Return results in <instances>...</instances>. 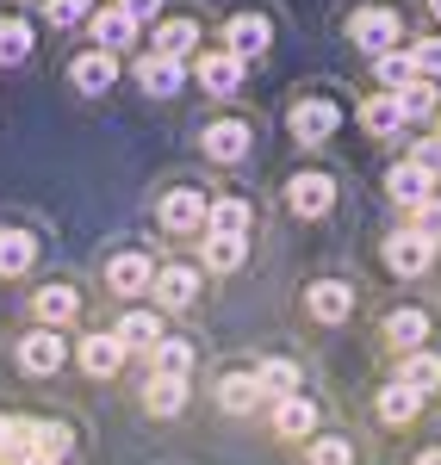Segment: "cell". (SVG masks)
Instances as JSON below:
<instances>
[{"label": "cell", "instance_id": "42", "mask_svg": "<svg viewBox=\"0 0 441 465\" xmlns=\"http://www.w3.org/2000/svg\"><path fill=\"white\" fill-rule=\"evenodd\" d=\"M112 6H118V13H125L131 25H149V19L162 13V0H112Z\"/></svg>", "mask_w": 441, "mask_h": 465}, {"label": "cell", "instance_id": "7", "mask_svg": "<svg viewBox=\"0 0 441 465\" xmlns=\"http://www.w3.org/2000/svg\"><path fill=\"white\" fill-rule=\"evenodd\" d=\"M63 360H69V341H63L56 329H32V335L19 341V366L37 372V379H44V372H56Z\"/></svg>", "mask_w": 441, "mask_h": 465}, {"label": "cell", "instance_id": "41", "mask_svg": "<svg viewBox=\"0 0 441 465\" xmlns=\"http://www.w3.org/2000/svg\"><path fill=\"white\" fill-rule=\"evenodd\" d=\"M410 168H423L429 180L441 174V143H436V137H429V143H416V149H410Z\"/></svg>", "mask_w": 441, "mask_h": 465}, {"label": "cell", "instance_id": "6", "mask_svg": "<svg viewBox=\"0 0 441 465\" xmlns=\"http://www.w3.org/2000/svg\"><path fill=\"white\" fill-rule=\"evenodd\" d=\"M149 292H155V304H162V311H186V304L199 298V267H186V261H175V267H155Z\"/></svg>", "mask_w": 441, "mask_h": 465}, {"label": "cell", "instance_id": "13", "mask_svg": "<svg viewBox=\"0 0 441 465\" xmlns=\"http://www.w3.org/2000/svg\"><path fill=\"white\" fill-rule=\"evenodd\" d=\"M199 87H205V94H236V87H243V63H236V56H230V50H205V56H199Z\"/></svg>", "mask_w": 441, "mask_h": 465}, {"label": "cell", "instance_id": "45", "mask_svg": "<svg viewBox=\"0 0 441 465\" xmlns=\"http://www.w3.org/2000/svg\"><path fill=\"white\" fill-rule=\"evenodd\" d=\"M429 13H436V19H441V0H429Z\"/></svg>", "mask_w": 441, "mask_h": 465}, {"label": "cell", "instance_id": "1", "mask_svg": "<svg viewBox=\"0 0 441 465\" xmlns=\"http://www.w3.org/2000/svg\"><path fill=\"white\" fill-rule=\"evenodd\" d=\"M348 37H355L367 56H392L398 37H405V19H398L392 6H361V13H348Z\"/></svg>", "mask_w": 441, "mask_h": 465}, {"label": "cell", "instance_id": "2", "mask_svg": "<svg viewBox=\"0 0 441 465\" xmlns=\"http://www.w3.org/2000/svg\"><path fill=\"white\" fill-rule=\"evenodd\" d=\"M429 261H436V242H423L410 223H398V230L386 236V267H392L398 280H423V273H429Z\"/></svg>", "mask_w": 441, "mask_h": 465}, {"label": "cell", "instance_id": "12", "mask_svg": "<svg viewBox=\"0 0 441 465\" xmlns=\"http://www.w3.org/2000/svg\"><path fill=\"white\" fill-rule=\"evenodd\" d=\"M386 193H392V205L416 212V205H429V199H436V180L423 174V168H410V162H398V168L386 174Z\"/></svg>", "mask_w": 441, "mask_h": 465}, {"label": "cell", "instance_id": "28", "mask_svg": "<svg viewBox=\"0 0 441 465\" xmlns=\"http://www.w3.org/2000/svg\"><path fill=\"white\" fill-rule=\"evenodd\" d=\"M256 385H261V397L286 403V397H298V366H293V360H261V366H256Z\"/></svg>", "mask_w": 441, "mask_h": 465}, {"label": "cell", "instance_id": "9", "mask_svg": "<svg viewBox=\"0 0 441 465\" xmlns=\"http://www.w3.org/2000/svg\"><path fill=\"white\" fill-rule=\"evenodd\" d=\"M336 124H342L336 100H298V106H293V137H298V143H324Z\"/></svg>", "mask_w": 441, "mask_h": 465}, {"label": "cell", "instance_id": "25", "mask_svg": "<svg viewBox=\"0 0 441 465\" xmlns=\"http://www.w3.org/2000/svg\"><path fill=\"white\" fill-rule=\"evenodd\" d=\"M193 50H199V25H193V19H162V25H155V56L181 63Z\"/></svg>", "mask_w": 441, "mask_h": 465}, {"label": "cell", "instance_id": "26", "mask_svg": "<svg viewBox=\"0 0 441 465\" xmlns=\"http://www.w3.org/2000/svg\"><path fill=\"white\" fill-rule=\"evenodd\" d=\"M69 74H75L81 94H106L112 74H118V63H112L106 50H87V56H75V63H69Z\"/></svg>", "mask_w": 441, "mask_h": 465}, {"label": "cell", "instance_id": "20", "mask_svg": "<svg viewBox=\"0 0 441 465\" xmlns=\"http://www.w3.org/2000/svg\"><path fill=\"white\" fill-rule=\"evenodd\" d=\"M249 223H256V212H249V199H212L205 205V230H218V236H249Z\"/></svg>", "mask_w": 441, "mask_h": 465}, {"label": "cell", "instance_id": "32", "mask_svg": "<svg viewBox=\"0 0 441 465\" xmlns=\"http://www.w3.org/2000/svg\"><path fill=\"white\" fill-rule=\"evenodd\" d=\"M25 56H32V25L6 13V19H0V63L13 69V63H25Z\"/></svg>", "mask_w": 441, "mask_h": 465}, {"label": "cell", "instance_id": "24", "mask_svg": "<svg viewBox=\"0 0 441 465\" xmlns=\"http://www.w3.org/2000/svg\"><path fill=\"white\" fill-rule=\"evenodd\" d=\"M32 311H37V322H44V329L75 322V311H81V292H75V286H44V292L32 298Z\"/></svg>", "mask_w": 441, "mask_h": 465}, {"label": "cell", "instance_id": "27", "mask_svg": "<svg viewBox=\"0 0 441 465\" xmlns=\"http://www.w3.org/2000/svg\"><path fill=\"white\" fill-rule=\"evenodd\" d=\"M37 261V236L32 230H0V273L13 280V273H32Z\"/></svg>", "mask_w": 441, "mask_h": 465}, {"label": "cell", "instance_id": "10", "mask_svg": "<svg viewBox=\"0 0 441 465\" xmlns=\"http://www.w3.org/2000/svg\"><path fill=\"white\" fill-rule=\"evenodd\" d=\"M149 280H155V267H149V254H137V249H125V254H112V261H106V286L125 292V298L149 292Z\"/></svg>", "mask_w": 441, "mask_h": 465}, {"label": "cell", "instance_id": "16", "mask_svg": "<svg viewBox=\"0 0 441 465\" xmlns=\"http://www.w3.org/2000/svg\"><path fill=\"white\" fill-rule=\"evenodd\" d=\"M87 32H94V44H100L106 56H112V50H131V44H137V25H131V19H125L118 6H94Z\"/></svg>", "mask_w": 441, "mask_h": 465}, {"label": "cell", "instance_id": "8", "mask_svg": "<svg viewBox=\"0 0 441 465\" xmlns=\"http://www.w3.org/2000/svg\"><path fill=\"white\" fill-rule=\"evenodd\" d=\"M267 19H261V13H236V19H230V25H224V50H230V56H236V63H249V56H261V50H267Z\"/></svg>", "mask_w": 441, "mask_h": 465}, {"label": "cell", "instance_id": "34", "mask_svg": "<svg viewBox=\"0 0 441 465\" xmlns=\"http://www.w3.org/2000/svg\"><path fill=\"white\" fill-rule=\"evenodd\" d=\"M186 366H193V341H155V354H149V372L186 379Z\"/></svg>", "mask_w": 441, "mask_h": 465}, {"label": "cell", "instance_id": "39", "mask_svg": "<svg viewBox=\"0 0 441 465\" xmlns=\"http://www.w3.org/2000/svg\"><path fill=\"white\" fill-rule=\"evenodd\" d=\"M44 19H50V25H87V19H94V0H50Z\"/></svg>", "mask_w": 441, "mask_h": 465}, {"label": "cell", "instance_id": "38", "mask_svg": "<svg viewBox=\"0 0 441 465\" xmlns=\"http://www.w3.org/2000/svg\"><path fill=\"white\" fill-rule=\"evenodd\" d=\"M305 465H355V447H348V440H336V434H317V440H311V453H305Z\"/></svg>", "mask_w": 441, "mask_h": 465}, {"label": "cell", "instance_id": "35", "mask_svg": "<svg viewBox=\"0 0 441 465\" xmlns=\"http://www.w3.org/2000/svg\"><path fill=\"white\" fill-rule=\"evenodd\" d=\"M373 74H379V87H386V94H398V87H410V81H416V69H410L405 50H392V56H373Z\"/></svg>", "mask_w": 441, "mask_h": 465}, {"label": "cell", "instance_id": "21", "mask_svg": "<svg viewBox=\"0 0 441 465\" xmlns=\"http://www.w3.org/2000/svg\"><path fill=\"white\" fill-rule=\"evenodd\" d=\"M81 366L94 372V379H112L118 366H125V348H118V335H81Z\"/></svg>", "mask_w": 441, "mask_h": 465}, {"label": "cell", "instance_id": "31", "mask_svg": "<svg viewBox=\"0 0 441 465\" xmlns=\"http://www.w3.org/2000/svg\"><path fill=\"white\" fill-rule=\"evenodd\" d=\"M416 410H423V397L405 391V385H386V391H379V422H392V429L416 422Z\"/></svg>", "mask_w": 441, "mask_h": 465}, {"label": "cell", "instance_id": "29", "mask_svg": "<svg viewBox=\"0 0 441 465\" xmlns=\"http://www.w3.org/2000/svg\"><path fill=\"white\" fill-rule=\"evenodd\" d=\"M181 403H186V379L149 372V385H144V410H149V416H175Z\"/></svg>", "mask_w": 441, "mask_h": 465}, {"label": "cell", "instance_id": "3", "mask_svg": "<svg viewBox=\"0 0 441 465\" xmlns=\"http://www.w3.org/2000/svg\"><path fill=\"white\" fill-rule=\"evenodd\" d=\"M336 205V180L324 174V168H298L293 180H286V212L298 217H324Z\"/></svg>", "mask_w": 441, "mask_h": 465}, {"label": "cell", "instance_id": "11", "mask_svg": "<svg viewBox=\"0 0 441 465\" xmlns=\"http://www.w3.org/2000/svg\"><path fill=\"white\" fill-rule=\"evenodd\" d=\"M112 335H118L125 354H155V341H162V317H155V311H125Z\"/></svg>", "mask_w": 441, "mask_h": 465}, {"label": "cell", "instance_id": "15", "mask_svg": "<svg viewBox=\"0 0 441 465\" xmlns=\"http://www.w3.org/2000/svg\"><path fill=\"white\" fill-rule=\"evenodd\" d=\"M249 261V236H218V230H205V242H199V267L205 273H230V267H243Z\"/></svg>", "mask_w": 441, "mask_h": 465}, {"label": "cell", "instance_id": "5", "mask_svg": "<svg viewBox=\"0 0 441 465\" xmlns=\"http://www.w3.org/2000/svg\"><path fill=\"white\" fill-rule=\"evenodd\" d=\"M249 143H256V137H249V118H218V124L199 131V149H205L212 162H243Z\"/></svg>", "mask_w": 441, "mask_h": 465}, {"label": "cell", "instance_id": "30", "mask_svg": "<svg viewBox=\"0 0 441 465\" xmlns=\"http://www.w3.org/2000/svg\"><path fill=\"white\" fill-rule=\"evenodd\" d=\"M137 81H144V94H155V100H168V94H181L186 69H181V63H168V56H149L144 69H137Z\"/></svg>", "mask_w": 441, "mask_h": 465}, {"label": "cell", "instance_id": "44", "mask_svg": "<svg viewBox=\"0 0 441 465\" xmlns=\"http://www.w3.org/2000/svg\"><path fill=\"white\" fill-rule=\"evenodd\" d=\"M25 465H56V460H44V453H32V460H25Z\"/></svg>", "mask_w": 441, "mask_h": 465}, {"label": "cell", "instance_id": "36", "mask_svg": "<svg viewBox=\"0 0 441 465\" xmlns=\"http://www.w3.org/2000/svg\"><path fill=\"white\" fill-rule=\"evenodd\" d=\"M69 447H75V434H69V422H44V416H37V453H44V460H69Z\"/></svg>", "mask_w": 441, "mask_h": 465}, {"label": "cell", "instance_id": "4", "mask_svg": "<svg viewBox=\"0 0 441 465\" xmlns=\"http://www.w3.org/2000/svg\"><path fill=\"white\" fill-rule=\"evenodd\" d=\"M205 193L199 186H168L162 193V205H155V217H162V230H175V236H186V230H199L205 223Z\"/></svg>", "mask_w": 441, "mask_h": 465}, {"label": "cell", "instance_id": "23", "mask_svg": "<svg viewBox=\"0 0 441 465\" xmlns=\"http://www.w3.org/2000/svg\"><path fill=\"white\" fill-rule=\"evenodd\" d=\"M392 100H398V118H405V124L441 118V94H436V81H410V87H398V94H392Z\"/></svg>", "mask_w": 441, "mask_h": 465}, {"label": "cell", "instance_id": "17", "mask_svg": "<svg viewBox=\"0 0 441 465\" xmlns=\"http://www.w3.org/2000/svg\"><path fill=\"white\" fill-rule=\"evenodd\" d=\"M392 385H405V391H416V397H429L441 385V354H429V348H416V354H405L398 360V379Z\"/></svg>", "mask_w": 441, "mask_h": 465}, {"label": "cell", "instance_id": "14", "mask_svg": "<svg viewBox=\"0 0 441 465\" xmlns=\"http://www.w3.org/2000/svg\"><path fill=\"white\" fill-rule=\"evenodd\" d=\"M305 311L317 322H342L355 311V292H348V280H317V286L305 292Z\"/></svg>", "mask_w": 441, "mask_h": 465}, {"label": "cell", "instance_id": "43", "mask_svg": "<svg viewBox=\"0 0 441 465\" xmlns=\"http://www.w3.org/2000/svg\"><path fill=\"white\" fill-rule=\"evenodd\" d=\"M416 465H441V447H429V453H416Z\"/></svg>", "mask_w": 441, "mask_h": 465}, {"label": "cell", "instance_id": "18", "mask_svg": "<svg viewBox=\"0 0 441 465\" xmlns=\"http://www.w3.org/2000/svg\"><path fill=\"white\" fill-rule=\"evenodd\" d=\"M218 403L230 410V416H256L267 397H261L256 372H224V379H218Z\"/></svg>", "mask_w": 441, "mask_h": 465}, {"label": "cell", "instance_id": "37", "mask_svg": "<svg viewBox=\"0 0 441 465\" xmlns=\"http://www.w3.org/2000/svg\"><path fill=\"white\" fill-rule=\"evenodd\" d=\"M405 56H410V69H416V81H436L441 74V37H416Z\"/></svg>", "mask_w": 441, "mask_h": 465}, {"label": "cell", "instance_id": "33", "mask_svg": "<svg viewBox=\"0 0 441 465\" xmlns=\"http://www.w3.org/2000/svg\"><path fill=\"white\" fill-rule=\"evenodd\" d=\"M361 124H367L373 137H392V131L405 124V118H398V100H392V94H373L367 106H361Z\"/></svg>", "mask_w": 441, "mask_h": 465}, {"label": "cell", "instance_id": "40", "mask_svg": "<svg viewBox=\"0 0 441 465\" xmlns=\"http://www.w3.org/2000/svg\"><path fill=\"white\" fill-rule=\"evenodd\" d=\"M410 230H416L423 242H436V249H441V199H429V205H416V212H410Z\"/></svg>", "mask_w": 441, "mask_h": 465}, {"label": "cell", "instance_id": "46", "mask_svg": "<svg viewBox=\"0 0 441 465\" xmlns=\"http://www.w3.org/2000/svg\"><path fill=\"white\" fill-rule=\"evenodd\" d=\"M436 143H441V118H436Z\"/></svg>", "mask_w": 441, "mask_h": 465}, {"label": "cell", "instance_id": "22", "mask_svg": "<svg viewBox=\"0 0 441 465\" xmlns=\"http://www.w3.org/2000/svg\"><path fill=\"white\" fill-rule=\"evenodd\" d=\"M274 429L286 434V440H305V434H317V403L298 391L286 397V403H274Z\"/></svg>", "mask_w": 441, "mask_h": 465}, {"label": "cell", "instance_id": "19", "mask_svg": "<svg viewBox=\"0 0 441 465\" xmlns=\"http://www.w3.org/2000/svg\"><path fill=\"white\" fill-rule=\"evenodd\" d=\"M386 341H392V348H405V354H416V348L429 341V311H416V304L392 311V317H386Z\"/></svg>", "mask_w": 441, "mask_h": 465}]
</instances>
